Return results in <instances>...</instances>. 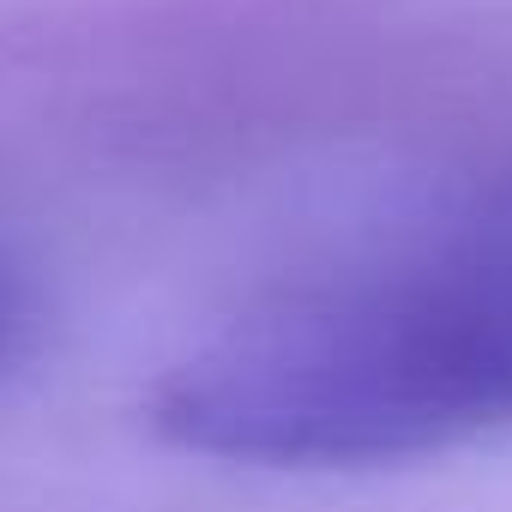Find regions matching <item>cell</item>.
Wrapping results in <instances>:
<instances>
[{"label":"cell","mask_w":512,"mask_h":512,"mask_svg":"<svg viewBox=\"0 0 512 512\" xmlns=\"http://www.w3.org/2000/svg\"><path fill=\"white\" fill-rule=\"evenodd\" d=\"M145 410L229 464H392L512 422V199L410 266L241 320Z\"/></svg>","instance_id":"obj_1"},{"label":"cell","mask_w":512,"mask_h":512,"mask_svg":"<svg viewBox=\"0 0 512 512\" xmlns=\"http://www.w3.org/2000/svg\"><path fill=\"white\" fill-rule=\"evenodd\" d=\"M19 332H25V302H19L13 278L0 272V362H7V356L19 350Z\"/></svg>","instance_id":"obj_2"}]
</instances>
